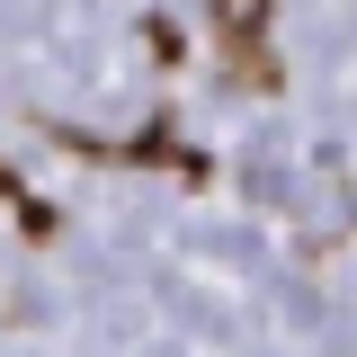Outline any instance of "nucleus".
<instances>
[{
	"mask_svg": "<svg viewBox=\"0 0 357 357\" xmlns=\"http://www.w3.org/2000/svg\"><path fill=\"white\" fill-rule=\"evenodd\" d=\"M206 9H215V27H223V36L241 45V63H250V72H259V81H268V63H259V54H250V36H259V27H268V0H206Z\"/></svg>",
	"mask_w": 357,
	"mask_h": 357,
	"instance_id": "nucleus-1",
	"label": "nucleus"
}]
</instances>
